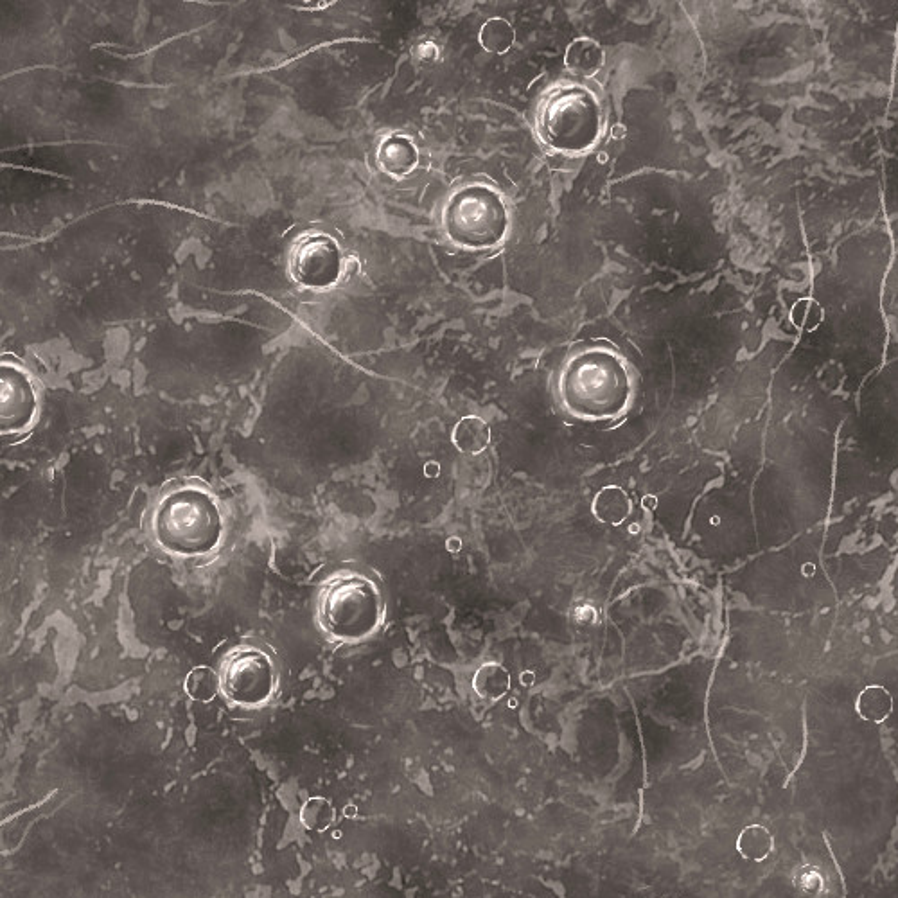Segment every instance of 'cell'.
<instances>
[{"label":"cell","mask_w":898,"mask_h":898,"mask_svg":"<svg viewBox=\"0 0 898 898\" xmlns=\"http://www.w3.org/2000/svg\"><path fill=\"white\" fill-rule=\"evenodd\" d=\"M35 412V394L22 374L4 369L2 378V424L4 428L26 426Z\"/></svg>","instance_id":"ba28073f"},{"label":"cell","mask_w":898,"mask_h":898,"mask_svg":"<svg viewBox=\"0 0 898 898\" xmlns=\"http://www.w3.org/2000/svg\"><path fill=\"white\" fill-rule=\"evenodd\" d=\"M383 606L378 588L361 575H342L320 595V624L336 640L361 642L374 633L381 622Z\"/></svg>","instance_id":"277c9868"},{"label":"cell","mask_w":898,"mask_h":898,"mask_svg":"<svg viewBox=\"0 0 898 898\" xmlns=\"http://www.w3.org/2000/svg\"><path fill=\"white\" fill-rule=\"evenodd\" d=\"M602 114L590 90L577 85L552 90L541 103L538 133L550 150L584 153L599 141Z\"/></svg>","instance_id":"7a4b0ae2"},{"label":"cell","mask_w":898,"mask_h":898,"mask_svg":"<svg viewBox=\"0 0 898 898\" xmlns=\"http://www.w3.org/2000/svg\"><path fill=\"white\" fill-rule=\"evenodd\" d=\"M218 679L212 674L211 670L196 669L185 679V690L187 694L198 699V701H207L216 696L218 692Z\"/></svg>","instance_id":"e0dca14e"},{"label":"cell","mask_w":898,"mask_h":898,"mask_svg":"<svg viewBox=\"0 0 898 898\" xmlns=\"http://www.w3.org/2000/svg\"><path fill=\"white\" fill-rule=\"evenodd\" d=\"M340 250L331 239H306L293 256V273L308 286H329L340 275Z\"/></svg>","instance_id":"52a82bcc"},{"label":"cell","mask_w":898,"mask_h":898,"mask_svg":"<svg viewBox=\"0 0 898 898\" xmlns=\"http://www.w3.org/2000/svg\"><path fill=\"white\" fill-rule=\"evenodd\" d=\"M480 44L487 53H507L514 44V29L503 18H491L480 29Z\"/></svg>","instance_id":"2e32d148"},{"label":"cell","mask_w":898,"mask_h":898,"mask_svg":"<svg viewBox=\"0 0 898 898\" xmlns=\"http://www.w3.org/2000/svg\"><path fill=\"white\" fill-rule=\"evenodd\" d=\"M419 153L414 142L406 137H390L379 148V164L392 177H403L414 171Z\"/></svg>","instance_id":"30bf717a"},{"label":"cell","mask_w":898,"mask_h":898,"mask_svg":"<svg viewBox=\"0 0 898 898\" xmlns=\"http://www.w3.org/2000/svg\"><path fill=\"white\" fill-rule=\"evenodd\" d=\"M155 530L160 543L169 550L203 554L220 539V511L209 494L198 489H180L160 503Z\"/></svg>","instance_id":"3957f363"},{"label":"cell","mask_w":898,"mask_h":898,"mask_svg":"<svg viewBox=\"0 0 898 898\" xmlns=\"http://www.w3.org/2000/svg\"><path fill=\"white\" fill-rule=\"evenodd\" d=\"M326 810H329V805L326 802H322V800L309 802L302 810L304 825L308 828H326L329 819H331V812H326Z\"/></svg>","instance_id":"ac0fdd59"},{"label":"cell","mask_w":898,"mask_h":898,"mask_svg":"<svg viewBox=\"0 0 898 898\" xmlns=\"http://www.w3.org/2000/svg\"><path fill=\"white\" fill-rule=\"evenodd\" d=\"M473 688H475L476 696L487 699V701H496L509 692L511 676L507 670L503 669L502 665L485 663L476 670Z\"/></svg>","instance_id":"5bb4252c"},{"label":"cell","mask_w":898,"mask_h":898,"mask_svg":"<svg viewBox=\"0 0 898 898\" xmlns=\"http://www.w3.org/2000/svg\"><path fill=\"white\" fill-rule=\"evenodd\" d=\"M451 441L455 448L466 455H480L491 444V428L478 415H467L458 421Z\"/></svg>","instance_id":"8fae6325"},{"label":"cell","mask_w":898,"mask_h":898,"mask_svg":"<svg viewBox=\"0 0 898 898\" xmlns=\"http://www.w3.org/2000/svg\"><path fill=\"white\" fill-rule=\"evenodd\" d=\"M737 848L744 859L760 863L773 852V836L767 828L751 825L740 834Z\"/></svg>","instance_id":"9a60e30c"},{"label":"cell","mask_w":898,"mask_h":898,"mask_svg":"<svg viewBox=\"0 0 898 898\" xmlns=\"http://www.w3.org/2000/svg\"><path fill=\"white\" fill-rule=\"evenodd\" d=\"M855 712L866 722L881 724L893 714V697L888 688L870 685L855 699Z\"/></svg>","instance_id":"4fadbf2b"},{"label":"cell","mask_w":898,"mask_h":898,"mask_svg":"<svg viewBox=\"0 0 898 898\" xmlns=\"http://www.w3.org/2000/svg\"><path fill=\"white\" fill-rule=\"evenodd\" d=\"M442 225L458 247L485 250L502 243L509 229V214L496 191L485 185H469L449 198Z\"/></svg>","instance_id":"5b68a950"},{"label":"cell","mask_w":898,"mask_h":898,"mask_svg":"<svg viewBox=\"0 0 898 898\" xmlns=\"http://www.w3.org/2000/svg\"><path fill=\"white\" fill-rule=\"evenodd\" d=\"M557 394L561 406L575 419L609 423L626 414L633 379L627 361L611 345H581L561 365Z\"/></svg>","instance_id":"6da1fadb"},{"label":"cell","mask_w":898,"mask_h":898,"mask_svg":"<svg viewBox=\"0 0 898 898\" xmlns=\"http://www.w3.org/2000/svg\"><path fill=\"white\" fill-rule=\"evenodd\" d=\"M631 509H633V503H631L629 494L617 485H608V487L600 489L591 505L593 516L600 523L609 525V527L622 525L629 518Z\"/></svg>","instance_id":"9c48e42d"},{"label":"cell","mask_w":898,"mask_h":898,"mask_svg":"<svg viewBox=\"0 0 898 898\" xmlns=\"http://www.w3.org/2000/svg\"><path fill=\"white\" fill-rule=\"evenodd\" d=\"M566 67L582 78L595 76L604 65V51L597 42L590 38H577L566 49L564 56Z\"/></svg>","instance_id":"7c38bea8"},{"label":"cell","mask_w":898,"mask_h":898,"mask_svg":"<svg viewBox=\"0 0 898 898\" xmlns=\"http://www.w3.org/2000/svg\"><path fill=\"white\" fill-rule=\"evenodd\" d=\"M220 683L225 696L239 705H261L272 694V663L265 652L243 647L223 661Z\"/></svg>","instance_id":"8992f818"}]
</instances>
